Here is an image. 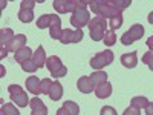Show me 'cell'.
Masks as SVG:
<instances>
[{"label":"cell","mask_w":153,"mask_h":115,"mask_svg":"<svg viewBox=\"0 0 153 115\" xmlns=\"http://www.w3.org/2000/svg\"><path fill=\"white\" fill-rule=\"evenodd\" d=\"M89 6H91V11L94 12L95 16H100V17H115V16H120L121 11H118L117 8H115L110 0H92V2H89Z\"/></svg>","instance_id":"cell-1"},{"label":"cell","mask_w":153,"mask_h":115,"mask_svg":"<svg viewBox=\"0 0 153 115\" xmlns=\"http://www.w3.org/2000/svg\"><path fill=\"white\" fill-rule=\"evenodd\" d=\"M89 2H83V0H54L52 6L58 14H68V12H75L78 9H86Z\"/></svg>","instance_id":"cell-2"},{"label":"cell","mask_w":153,"mask_h":115,"mask_svg":"<svg viewBox=\"0 0 153 115\" xmlns=\"http://www.w3.org/2000/svg\"><path fill=\"white\" fill-rule=\"evenodd\" d=\"M89 31H91V38L94 42H101L106 35V29L109 26V23L106 19L100 17V16H95L91 19V22H89Z\"/></svg>","instance_id":"cell-3"},{"label":"cell","mask_w":153,"mask_h":115,"mask_svg":"<svg viewBox=\"0 0 153 115\" xmlns=\"http://www.w3.org/2000/svg\"><path fill=\"white\" fill-rule=\"evenodd\" d=\"M8 92H9V98L14 105H17L19 108H26L29 105V98L28 94L23 91L19 84H9L8 86Z\"/></svg>","instance_id":"cell-4"},{"label":"cell","mask_w":153,"mask_h":115,"mask_svg":"<svg viewBox=\"0 0 153 115\" xmlns=\"http://www.w3.org/2000/svg\"><path fill=\"white\" fill-rule=\"evenodd\" d=\"M46 68L49 69L52 78H61L68 74V68L63 66V63L60 60L58 55H51L48 57V61H46Z\"/></svg>","instance_id":"cell-5"},{"label":"cell","mask_w":153,"mask_h":115,"mask_svg":"<svg viewBox=\"0 0 153 115\" xmlns=\"http://www.w3.org/2000/svg\"><path fill=\"white\" fill-rule=\"evenodd\" d=\"M115 55L110 49H106L103 52H98L97 55H94L91 58V68H94L95 71H101L104 66H109L110 63L113 61Z\"/></svg>","instance_id":"cell-6"},{"label":"cell","mask_w":153,"mask_h":115,"mask_svg":"<svg viewBox=\"0 0 153 115\" xmlns=\"http://www.w3.org/2000/svg\"><path fill=\"white\" fill-rule=\"evenodd\" d=\"M144 35V28H143V25H139V23H135V25H132L130 26V29L127 31V32H124L123 35H121V43L123 45H132V43H135L136 40H139Z\"/></svg>","instance_id":"cell-7"},{"label":"cell","mask_w":153,"mask_h":115,"mask_svg":"<svg viewBox=\"0 0 153 115\" xmlns=\"http://www.w3.org/2000/svg\"><path fill=\"white\" fill-rule=\"evenodd\" d=\"M91 14H89L87 8L86 9H78L72 12V17H71V25L75 28V29H81L84 28L86 25H89V22H91Z\"/></svg>","instance_id":"cell-8"},{"label":"cell","mask_w":153,"mask_h":115,"mask_svg":"<svg viewBox=\"0 0 153 115\" xmlns=\"http://www.w3.org/2000/svg\"><path fill=\"white\" fill-rule=\"evenodd\" d=\"M83 31L81 29H63V35L60 38L61 43H80L83 40Z\"/></svg>","instance_id":"cell-9"},{"label":"cell","mask_w":153,"mask_h":115,"mask_svg":"<svg viewBox=\"0 0 153 115\" xmlns=\"http://www.w3.org/2000/svg\"><path fill=\"white\" fill-rule=\"evenodd\" d=\"M52 25H61V19L55 14H43L42 17H38L37 20V26L40 29L51 28Z\"/></svg>","instance_id":"cell-10"},{"label":"cell","mask_w":153,"mask_h":115,"mask_svg":"<svg viewBox=\"0 0 153 115\" xmlns=\"http://www.w3.org/2000/svg\"><path fill=\"white\" fill-rule=\"evenodd\" d=\"M26 42H28L26 35H25V34H19V35H16L11 40V43L6 46V49L11 51V52H19L20 49H23L25 46H26Z\"/></svg>","instance_id":"cell-11"},{"label":"cell","mask_w":153,"mask_h":115,"mask_svg":"<svg viewBox=\"0 0 153 115\" xmlns=\"http://www.w3.org/2000/svg\"><path fill=\"white\" fill-rule=\"evenodd\" d=\"M76 87H78V91L83 92V94H91L92 91H95V86L91 80V77H87V75L80 77L78 81H76Z\"/></svg>","instance_id":"cell-12"},{"label":"cell","mask_w":153,"mask_h":115,"mask_svg":"<svg viewBox=\"0 0 153 115\" xmlns=\"http://www.w3.org/2000/svg\"><path fill=\"white\" fill-rule=\"evenodd\" d=\"M138 52H127V54H123L121 55V65L127 69H133L136 65H138Z\"/></svg>","instance_id":"cell-13"},{"label":"cell","mask_w":153,"mask_h":115,"mask_svg":"<svg viewBox=\"0 0 153 115\" xmlns=\"http://www.w3.org/2000/svg\"><path fill=\"white\" fill-rule=\"evenodd\" d=\"M32 61L35 63V65H37L38 68H43V66H46L48 57H46V52H45L43 46H38V48L34 51V54H32Z\"/></svg>","instance_id":"cell-14"},{"label":"cell","mask_w":153,"mask_h":115,"mask_svg":"<svg viewBox=\"0 0 153 115\" xmlns=\"http://www.w3.org/2000/svg\"><path fill=\"white\" fill-rule=\"evenodd\" d=\"M40 83H42V80L38 78V77L31 75L29 78H26V89H28L31 94L38 95V94H42V92H40Z\"/></svg>","instance_id":"cell-15"},{"label":"cell","mask_w":153,"mask_h":115,"mask_svg":"<svg viewBox=\"0 0 153 115\" xmlns=\"http://www.w3.org/2000/svg\"><path fill=\"white\" fill-rule=\"evenodd\" d=\"M94 92H95V95H97L98 98H101V100L109 98V97L112 95V84H110L109 81H106V83H103V84L97 86Z\"/></svg>","instance_id":"cell-16"},{"label":"cell","mask_w":153,"mask_h":115,"mask_svg":"<svg viewBox=\"0 0 153 115\" xmlns=\"http://www.w3.org/2000/svg\"><path fill=\"white\" fill-rule=\"evenodd\" d=\"M31 54H34L32 51H31V48L25 46L23 49H20V51H19V52H16L14 60L19 63V65H23L25 61H28V60H31V58H32V55H31Z\"/></svg>","instance_id":"cell-17"},{"label":"cell","mask_w":153,"mask_h":115,"mask_svg":"<svg viewBox=\"0 0 153 115\" xmlns=\"http://www.w3.org/2000/svg\"><path fill=\"white\" fill-rule=\"evenodd\" d=\"M49 98L52 100V101H58L61 97H63V86L58 80H55L52 83V87H51V91H49Z\"/></svg>","instance_id":"cell-18"},{"label":"cell","mask_w":153,"mask_h":115,"mask_svg":"<svg viewBox=\"0 0 153 115\" xmlns=\"http://www.w3.org/2000/svg\"><path fill=\"white\" fill-rule=\"evenodd\" d=\"M14 37L16 35H14V32H12L11 28H2V29H0V45L6 48Z\"/></svg>","instance_id":"cell-19"},{"label":"cell","mask_w":153,"mask_h":115,"mask_svg":"<svg viewBox=\"0 0 153 115\" xmlns=\"http://www.w3.org/2000/svg\"><path fill=\"white\" fill-rule=\"evenodd\" d=\"M150 101L146 98V97H133L130 100V108H135L138 111H141V109H146L149 106Z\"/></svg>","instance_id":"cell-20"},{"label":"cell","mask_w":153,"mask_h":115,"mask_svg":"<svg viewBox=\"0 0 153 115\" xmlns=\"http://www.w3.org/2000/svg\"><path fill=\"white\" fill-rule=\"evenodd\" d=\"M91 80H92L94 86L97 87V86H100V84H103V83L107 81V74H106L104 71H95V72L91 75Z\"/></svg>","instance_id":"cell-21"},{"label":"cell","mask_w":153,"mask_h":115,"mask_svg":"<svg viewBox=\"0 0 153 115\" xmlns=\"http://www.w3.org/2000/svg\"><path fill=\"white\" fill-rule=\"evenodd\" d=\"M19 20L22 23H31L34 20V12L32 9H20L19 11Z\"/></svg>","instance_id":"cell-22"},{"label":"cell","mask_w":153,"mask_h":115,"mask_svg":"<svg viewBox=\"0 0 153 115\" xmlns=\"http://www.w3.org/2000/svg\"><path fill=\"white\" fill-rule=\"evenodd\" d=\"M63 108H65L69 115H80V106L75 103V101H71V100H66L65 103H63Z\"/></svg>","instance_id":"cell-23"},{"label":"cell","mask_w":153,"mask_h":115,"mask_svg":"<svg viewBox=\"0 0 153 115\" xmlns=\"http://www.w3.org/2000/svg\"><path fill=\"white\" fill-rule=\"evenodd\" d=\"M49 35L52 40H60L61 35H63V29H61V25H52L49 28Z\"/></svg>","instance_id":"cell-24"},{"label":"cell","mask_w":153,"mask_h":115,"mask_svg":"<svg viewBox=\"0 0 153 115\" xmlns=\"http://www.w3.org/2000/svg\"><path fill=\"white\" fill-rule=\"evenodd\" d=\"M2 114H5V115H20L19 109L12 103H3L2 105Z\"/></svg>","instance_id":"cell-25"},{"label":"cell","mask_w":153,"mask_h":115,"mask_svg":"<svg viewBox=\"0 0 153 115\" xmlns=\"http://www.w3.org/2000/svg\"><path fill=\"white\" fill-rule=\"evenodd\" d=\"M103 42H104L106 46H113L115 43H117V34H115V31L107 29V31H106V35H104V38H103Z\"/></svg>","instance_id":"cell-26"},{"label":"cell","mask_w":153,"mask_h":115,"mask_svg":"<svg viewBox=\"0 0 153 115\" xmlns=\"http://www.w3.org/2000/svg\"><path fill=\"white\" fill-rule=\"evenodd\" d=\"M123 22H124V19H123L121 14H120V16H115V17H112V19L109 20V28H110L112 31L120 29V28L123 26Z\"/></svg>","instance_id":"cell-27"},{"label":"cell","mask_w":153,"mask_h":115,"mask_svg":"<svg viewBox=\"0 0 153 115\" xmlns=\"http://www.w3.org/2000/svg\"><path fill=\"white\" fill-rule=\"evenodd\" d=\"M110 3H112L115 8H117L118 11L123 12L126 8H129V5H130L132 2H130V0H110Z\"/></svg>","instance_id":"cell-28"},{"label":"cell","mask_w":153,"mask_h":115,"mask_svg":"<svg viewBox=\"0 0 153 115\" xmlns=\"http://www.w3.org/2000/svg\"><path fill=\"white\" fill-rule=\"evenodd\" d=\"M52 80H51V78H43L42 80V83H40V92L42 94H49V91H51V87H52Z\"/></svg>","instance_id":"cell-29"},{"label":"cell","mask_w":153,"mask_h":115,"mask_svg":"<svg viewBox=\"0 0 153 115\" xmlns=\"http://www.w3.org/2000/svg\"><path fill=\"white\" fill-rule=\"evenodd\" d=\"M20 66H22V69H23L25 72H31V74H34V72L38 69V66L32 61V58H31V60H28V61H25L23 65H20Z\"/></svg>","instance_id":"cell-30"},{"label":"cell","mask_w":153,"mask_h":115,"mask_svg":"<svg viewBox=\"0 0 153 115\" xmlns=\"http://www.w3.org/2000/svg\"><path fill=\"white\" fill-rule=\"evenodd\" d=\"M143 63L149 66L150 71H153V51H147L143 55Z\"/></svg>","instance_id":"cell-31"},{"label":"cell","mask_w":153,"mask_h":115,"mask_svg":"<svg viewBox=\"0 0 153 115\" xmlns=\"http://www.w3.org/2000/svg\"><path fill=\"white\" fill-rule=\"evenodd\" d=\"M31 115H48V108L45 105H42V106L32 109L31 111Z\"/></svg>","instance_id":"cell-32"},{"label":"cell","mask_w":153,"mask_h":115,"mask_svg":"<svg viewBox=\"0 0 153 115\" xmlns=\"http://www.w3.org/2000/svg\"><path fill=\"white\" fill-rule=\"evenodd\" d=\"M35 6V2L32 0H22L20 2V9H34Z\"/></svg>","instance_id":"cell-33"},{"label":"cell","mask_w":153,"mask_h":115,"mask_svg":"<svg viewBox=\"0 0 153 115\" xmlns=\"http://www.w3.org/2000/svg\"><path fill=\"white\" fill-rule=\"evenodd\" d=\"M100 115H118V114H117V111H115L112 106H104L103 109H101Z\"/></svg>","instance_id":"cell-34"},{"label":"cell","mask_w":153,"mask_h":115,"mask_svg":"<svg viewBox=\"0 0 153 115\" xmlns=\"http://www.w3.org/2000/svg\"><path fill=\"white\" fill-rule=\"evenodd\" d=\"M43 105V101L38 98V97H34V98H31V101H29V106H31V111L32 109H35V108H38V106H42Z\"/></svg>","instance_id":"cell-35"},{"label":"cell","mask_w":153,"mask_h":115,"mask_svg":"<svg viewBox=\"0 0 153 115\" xmlns=\"http://www.w3.org/2000/svg\"><path fill=\"white\" fill-rule=\"evenodd\" d=\"M123 115H139V111L135 109V108H127V109L123 112Z\"/></svg>","instance_id":"cell-36"},{"label":"cell","mask_w":153,"mask_h":115,"mask_svg":"<svg viewBox=\"0 0 153 115\" xmlns=\"http://www.w3.org/2000/svg\"><path fill=\"white\" fill-rule=\"evenodd\" d=\"M55 115H69V112H68V111H66L65 108L61 106L60 109H57V114H55Z\"/></svg>","instance_id":"cell-37"},{"label":"cell","mask_w":153,"mask_h":115,"mask_svg":"<svg viewBox=\"0 0 153 115\" xmlns=\"http://www.w3.org/2000/svg\"><path fill=\"white\" fill-rule=\"evenodd\" d=\"M146 115H153V103H149V106L146 108Z\"/></svg>","instance_id":"cell-38"},{"label":"cell","mask_w":153,"mask_h":115,"mask_svg":"<svg viewBox=\"0 0 153 115\" xmlns=\"http://www.w3.org/2000/svg\"><path fill=\"white\" fill-rule=\"evenodd\" d=\"M146 43H147V46H149V49H150V51H153V35L147 38V42H146Z\"/></svg>","instance_id":"cell-39"},{"label":"cell","mask_w":153,"mask_h":115,"mask_svg":"<svg viewBox=\"0 0 153 115\" xmlns=\"http://www.w3.org/2000/svg\"><path fill=\"white\" fill-rule=\"evenodd\" d=\"M147 20H149V23H150V25H153V12H150V14H149Z\"/></svg>","instance_id":"cell-40"}]
</instances>
